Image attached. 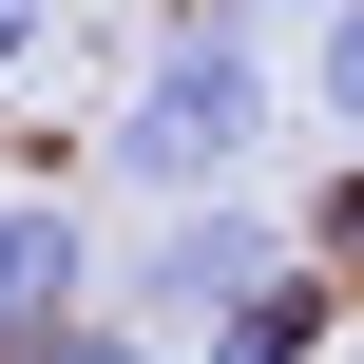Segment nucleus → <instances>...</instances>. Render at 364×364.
<instances>
[{
	"instance_id": "f257e3e1",
	"label": "nucleus",
	"mask_w": 364,
	"mask_h": 364,
	"mask_svg": "<svg viewBox=\"0 0 364 364\" xmlns=\"http://www.w3.org/2000/svg\"><path fill=\"white\" fill-rule=\"evenodd\" d=\"M96 154H115L134 192H230V173L269 154V19H230V0H211V19H173Z\"/></svg>"
},
{
	"instance_id": "f03ea898",
	"label": "nucleus",
	"mask_w": 364,
	"mask_h": 364,
	"mask_svg": "<svg viewBox=\"0 0 364 364\" xmlns=\"http://www.w3.org/2000/svg\"><path fill=\"white\" fill-rule=\"evenodd\" d=\"M269 269H288V230H269L250 192H173V230L134 250V288H154L173 326H211V307H230V288H269Z\"/></svg>"
},
{
	"instance_id": "7ed1b4c3",
	"label": "nucleus",
	"mask_w": 364,
	"mask_h": 364,
	"mask_svg": "<svg viewBox=\"0 0 364 364\" xmlns=\"http://www.w3.org/2000/svg\"><path fill=\"white\" fill-rule=\"evenodd\" d=\"M96 288V230H77V192H0V346L19 326H58Z\"/></svg>"
},
{
	"instance_id": "20e7f679",
	"label": "nucleus",
	"mask_w": 364,
	"mask_h": 364,
	"mask_svg": "<svg viewBox=\"0 0 364 364\" xmlns=\"http://www.w3.org/2000/svg\"><path fill=\"white\" fill-rule=\"evenodd\" d=\"M307 346H326V269H307V250H288L269 288H230V307L192 326V364H307Z\"/></svg>"
},
{
	"instance_id": "39448f33",
	"label": "nucleus",
	"mask_w": 364,
	"mask_h": 364,
	"mask_svg": "<svg viewBox=\"0 0 364 364\" xmlns=\"http://www.w3.org/2000/svg\"><path fill=\"white\" fill-rule=\"evenodd\" d=\"M0 364H154V326H115V307H96V288H77V307H58V326H19V346Z\"/></svg>"
},
{
	"instance_id": "423d86ee",
	"label": "nucleus",
	"mask_w": 364,
	"mask_h": 364,
	"mask_svg": "<svg viewBox=\"0 0 364 364\" xmlns=\"http://www.w3.org/2000/svg\"><path fill=\"white\" fill-rule=\"evenodd\" d=\"M38 38H58V0H0V77H19V58H38Z\"/></svg>"
},
{
	"instance_id": "0eeeda50",
	"label": "nucleus",
	"mask_w": 364,
	"mask_h": 364,
	"mask_svg": "<svg viewBox=\"0 0 364 364\" xmlns=\"http://www.w3.org/2000/svg\"><path fill=\"white\" fill-rule=\"evenodd\" d=\"M230 19H307V0H230Z\"/></svg>"
}]
</instances>
